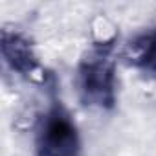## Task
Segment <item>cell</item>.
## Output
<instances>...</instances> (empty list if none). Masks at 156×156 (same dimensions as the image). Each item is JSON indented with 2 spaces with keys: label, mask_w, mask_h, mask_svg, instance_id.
<instances>
[{
  "label": "cell",
  "mask_w": 156,
  "mask_h": 156,
  "mask_svg": "<svg viewBox=\"0 0 156 156\" xmlns=\"http://www.w3.org/2000/svg\"><path fill=\"white\" fill-rule=\"evenodd\" d=\"M77 90L85 105L110 110L116 105L114 44L103 41L88 50L77 66Z\"/></svg>",
  "instance_id": "6da1fadb"
},
{
  "label": "cell",
  "mask_w": 156,
  "mask_h": 156,
  "mask_svg": "<svg viewBox=\"0 0 156 156\" xmlns=\"http://www.w3.org/2000/svg\"><path fill=\"white\" fill-rule=\"evenodd\" d=\"M0 50H2V57H4L6 64L19 75L42 77V73H39L41 64L33 51V46L24 35L4 30L2 37H0Z\"/></svg>",
  "instance_id": "3957f363"
},
{
  "label": "cell",
  "mask_w": 156,
  "mask_h": 156,
  "mask_svg": "<svg viewBox=\"0 0 156 156\" xmlns=\"http://www.w3.org/2000/svg\"><path fill=\"white\" fill-rule=\"evenodd\" d=\"M125 57L134 68L141 70L151 77H156V28L130 41Z\"/></svg>",
  "instance_id": "277c9868"
},
{
  "label": "cell",
  "mask_w": 156,
  "mask_h": 156,
  "mask_svg": "<svg viewBox=\"0 0 156 156\" xmlns=\"http://www.w3.org/2000/svg\"><path fill=\"white\" fill-rule=\"evenodd\" d=\"M35 152L37 156H83L77 125L57 99L51 101L39 123Z\"/></svg>",
  "instance_id": "7a4b0ae2"
}]
</instances>
